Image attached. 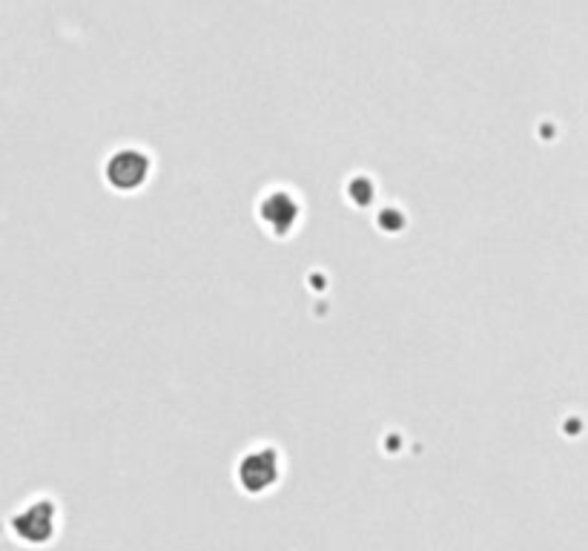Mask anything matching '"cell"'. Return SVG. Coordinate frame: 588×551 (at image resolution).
<instances>
[{
  "mask_svg": "<svg viewBox=\"0 0 588 551\" xmlns=\"http://www.w3.org/2000/svg\"><path fill=\"white\" fill-rule=\"evenodd\" d=\"M52 506L49 503H35V506H29L23 511L21 517L15 520V529L21 534L23 540H29V543H41L46 540L49 534H52Z\"/></svg>",
  "mask_w": 588,
  "mask_h": 551,
  "instance_id": "obj_1",
  "label": "cell"
}]
</instances>
